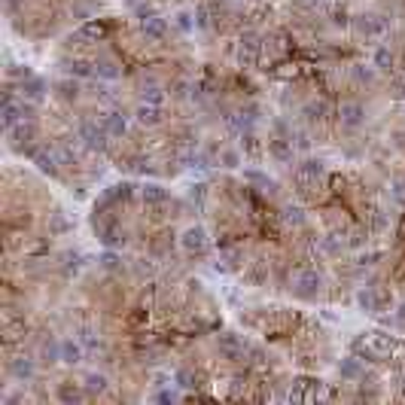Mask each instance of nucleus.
I'll return each mask as SVG.
<instances>
[{
	"instance_id": "nucleus-12",
	"label": "nucleus",
	"mask_w": 405,
	"mask_h": 405,
	"mask_svg": "<svg viewBox=\"0 0 405 405\" xmlns=\"http://www.w3.org/2000/svg\"><path fill=\"white\" fill-rule=\"evenodd\" d=\"M55 399H58V402H86L89 393H86V387H82V384L64 378L61 384H55Z\"/></svg>"
},
{
	"instance_id": "nucleus-25",
	"label": "nucleus",
	"mask_w": 405,
	"mask_h": 405,
	"mask_svg": "<svg viewBox=\"0 0 405 405\" xmlns=\"http://www.w3.org/2000/svg\"><path fill=\"white\" fill-rule=\"evenodd\" d=\"M397 323H399V326L405 329V305H402V308L397 311Z\"/></svg>"
},
{
	"instance_id": "nucleus-9",
	"label": "nucleus",
	"mask_w": 405,
	"mask_h": 405,
	"mask_svg": "<svg viewBox=\"0 0 405 405\" xmlns=\"http://www.w3.org/2000/svg\"><path fill=\"white\" fill-rule=\"evenodd\" d=\"M52 95L61 101V104H68V107H73L77 101L82 98V91H79V82H77V77H64V79H55L52 82Z\"/></svg>"
},
{
	"instance_id": "nucleus-11",
	"label": "nucleus",
	"mask_w": 405,
	"mask_h": 405,
	"mask_svg": "<svg viewBox=\"0 0 405 405\" xmlns=\"http://www.w3.org/2000/svg\"><path fill=\"white\" fill-rule=\"evenodd\" d=\"M372 68H378L381 73H397V68H399V55H397V49H393L390 43L378 46V49H375V58H372Z\"/></svg>"
},
{
	"instance_id": "nucleus-17",
	"label": "nucleus",
	"mask_w": 405,
	"mask_h": 405,
	"mask_svg": "<svg viewBox=\"0 0 405 405\" xmlns=\"http://www.w3.org/2000/svg\"><path fill=\"white\" fill-rule=\"evenodd\" d=\"M171 198V192L159 186V183H146V186H141V201H143V207H150V205H162V201H168Z\"/></svg>"
},
{
	"instance_id": "nucleus-20",
	"label": "nucleus",
	"mask_w": 405,
	"mask_h": 405,
	"mask_svg": "<svg viewBox=\"0 0 405 405\" xmlns=\"http://www.w3.org/2000/svg\"><path fill=\"white\" fill-rule=\"evenodd\" d=\"M131 274H134L137 281H153V278H155V262H153V256H150V259H143V256H141V259H134V262H131Z\"/></svg>"
},
{
	"instance_id": "nucleus-1",
	"label": "nucleus",
	"mask_w": 405,
	"mask_h": 405,
	"mask_svg": "<svg viewBox=\"0 0 405 405\" xmlns=\"http://www.w3.org/2000/svg\"><path fill=\"white\" fill-rule=\"evenodd\" d=\"M235 58L241 68H259V58H262V37L253 31V27H247L238 37V49H235Z\"/></svg>"
},
{
	"instance_id": "nucleus-7",
	"label": "nucleus",
	"mask_w": 405,
	"mask_h": 405,
	"mask_svg": "<svg viewBox=\"0 0 405 405\" xmlns=\"http://www.w3.org/2000/svg\"><path fill=\"white\" fill-rule=\"evenodd\" d=\"M101 125L107 128L110 141H122V137H128V116H125V110H122V107L107 110V113L101 116Z\"/></svg>"
},
{
	"instance_id": "nucleus-22",
	"label": "nucleus",
	"mask_w": 405,
	"mask_h": 405,
	"mask_svg": "<svg viewBox=\"0 0 405 405\" xmlns=\"http://www.w3.org/2000/svg\"><path fill=\"white\" fill-rule=\"evenodd\" d=\"M219 165H223V168H238V165H241V153L232 150V146H223V150H219Z\"/></svg>"
},
{
	"instance_id": "nucleus-8",
	"label": "nucleus",
	"mask_w": 405,
	"mask_h": 405,
	"mask_svg": "<svg viewBox=\"0 0 405 405\" xmlns=\"http://www.w3.org/2000/svg\"><path fill=\"white\" fill-rule=\"evenodd\" d=\"M141 37L146 43H162V40H168V22H165L162 15H146L141 18Z\"/></svg>"
},
{
	"instance_id": "nucleus-15",
	"label": "nucleus",
	"mask_w": 405,
	"mask_h": 405,
	"mask_svg": "<svg viewBox=\"0 0 405 405\" xmlns=\"http://www.w3.org/2000/svg\"><path fill=\"white\" fill-rule=\"evenodd\" d=\"M326 18L333 27H351V13H347V4H342V0H333V4H326Z\"/></svg>"
},
{
	"instance_id": "nucleus-19",
	"label": "nucleus",
	"mask_w": 405,
	"mask_h": 405,
	"mask_svg": "<svg viewBox=\"0 0 405 405\" xmlns=\"http://www.w3.org/2000/svg\"><path fill=\"white\" fill-rule=\"evenodd\" d=\"M338 375L342 378H363V360L360 356H345L342 363H338Z\"/></svg>"
},
{
	"instance_id": "nucleus-6",
	"label": "nucleus",
	"mask_w": 405,
	"mask_h": 405,
	"mask_svg": "<svg viewBox=\"0 0 405 405\" xmlns=\"http://www.w3.org/2000/svg\"><path fill=\"white\" fill-rule=\"evenodd\" d=\"M356 302H360V308L369 311V314H381V311L390 308L393 299H390V292H384V290H378V287H366V290H360Z\"/></svg>"
},
{
	"instance_id": "nucleus-24",
	"label": "nucleus",
	"mask_w": 405,
	"mask_h": 405,
	"mask_svg": "<svg viewBox=\"0 0 405 405\" xmlns=\"http://www.w3.org/2000/svg\"><path fill=\"white\" fill-rule=\"evenodd\" d=\"M393 89H397V91H393L397 98H405V77H397V79H393Z\"/></svg>"
},
{
	"instance_id": "nucleus-14",
	"label": "nucleus",
	"mask_w": 405,
	"mask_h": 405,
	"mask_svg": "<svg viewBox=\"0 0 405 405\" xmlns=\"http://www.w3.org/2000/svg\"><path fill=\"white\" fill-rule=\"evenodd\" d=\"M18 98H22V101H31V104L40 107L43 101H46V82H43L40 77H31V79L18 82Z\"/></svg>"
},
{
	"instance_id": "nucleus-16",
	"label": "nucleus",
	"mask_w": 405,
	"mask_h": 405,
	"mask_svg": "<svg viewBox=\"0 0 405 405\" xmlns=\"http://www.w3.org/2000/svg\"><path fill=\"white\" fill-rule=\"evenodd\" d=\"M82 345L79 342V335L77 338H61V363L64 366H77V363H82Z\"/></svg>"
},
{
	"instance_id": "nucleus-5",
	"label": "nucleus",
	"mask_w": 405,
	"mask_h": 405,
	"mask_svg": "<svg viewBox=\"0 0 405 405\" xmlns=\"http://www.w3.org/2000/svg\"><path fill=\"white\" fill-rule=\"evenodd\" d=\"M320 390H323V384H320L317 378H308V375H302V378H296V381L290 384L287 399H290V402H314V399H320Z\"/></svg>"
},
{
	"instance_id": "nucleus-21",
	"label": "nucleus",
	"mask_w": 405,
	"mask_h": 405,
	"mask_svg": "<svg viewBox=\"0 0 405 405\" xmlns=\"http://www.w3.org/2000/svg\"><path fill=\"white\" fill-rule=\"evenodd\" d=\"M46 226H49V235H64V232H70V223L64 219L61 210H52V214H49V223H46Z\"/></svg>"
},
{
	"instance_id": "nucleus-18",
	"label": "nucleus",
	"mask_w": 405,
	"mask_h": 405,
	"mask_svg": "<svg viewBox=\"0 0 405 405\" xmlns=\"http://www.w3.org/2000/svg\"><path fill=\"white\" fill-rule=\"evenodd\" d=\"M82 387H86L89 399H98V397H104V399H113V397H110V393H107V387H110V384H107V378H104V375H95V372H91V375H86V384H82Z\"/></svg>"
},
{
	"instance_id": "nucleus-3",
	"label": "nucleus",
	"mask_w": 405,
	"mask_h": 405,
	"mask_svg": "<svg viewBox=\"0 0 405 405\" xmlns=\"http://www.w3.org/2000/svg\"><path fill=\"white\" fill-rule=\"evenodd\" d=\"M363 122H366V104L356 98H345L338 104V125H342V131H356Z\"/></svg>"
},
{
	"instance_id": "nucleus-10",
	"label": "nucleus",
	"mask_w": 405,
	"mask_h": 405,
	"mask_svg": "<svg viewBox=\"0 0 405 405\" xmlns=\"http://www.w3.org/2000/svg\"><path fill=\"white\" fill-rule=\"evenodd\" d=\"M265 150H269L271 159H274V162H281V165H287V162L296 159V150H292V143L287 141V137H278V134H271V137H269Z\"/></svg>"
},
{
	"instance_id": "nucleus-23",
	"label": "nucleus",
	"mask_w": 405,
	"mask_h": 405,
	"mask_svg": "<svg viewBox=\"0 0 405 405\" xmlns=\"http://www.w3.org/2000/svg\"><path fill=\"white\" fill-rule=\"evenodd\" d=\"M189 198H192V205H198V210H205V207H207V186H205V183H198V186H192Z\"/></svg>"
},
{
	"instance_id": "nucleus-13",
	"label": "nucleus",
	"mask_w": 405,
	"mask_h": 405,
	"mask_svg": "<svg viewBox=\"0 0 405 405\" xmlns=\"http://www.w3.org/2000/svg\"><path fill=\"white\" fill-rule=\"evenodd\" d=\"M134 119H137V125L141 128H159V125H165V110L162 107H155V104H141L134 110Z\"/></svg>"
},
{
	"instance_id": "nucleus-2",
	"label": "nucleus",
	"mask_w": 405,
	"mask_h": 405,
	"mask_svg": "<svg viewBox=\"0 0 405 405\" xmlns=\"http://www.w3.org/2000/svg\"><path fill=\"white\" fill-rule=\"evenodd\" d=\"M180 250L189 256V259H205L210 253V238L205 232V226H189L180 238Z\"/></svg>"
},
{
	"instance_id": "nucleus-4",
	"label": "nucleus",
	"mask_w": 405,
	"mask_h": 405,
	"mask_svg": "<svg viewBox=\"0 0 405 405\" xmlns=\"http://www.w3.org/2000/svg\"><path fill=\"white\" fill-rule=\"evenodd\" d=\"M122 58H116L113 52H98L95 55V79H104V82H116V79H122Z\"/></svg>"
}]
</instances>
